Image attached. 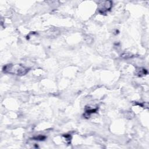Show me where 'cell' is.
Masks as SVG:
<instances>
[{"label":"cell","mask_w":149,"mask_h":149,"mask_svg":"<svg viewBox=\"0 0 149 149\" xmlns=\"http://www.w3.org/2000/svg\"><path fill=\"white\" fill-rule=\"evenodd\" d=\"M29 69L21 65L9 64L4 66L3 71L4 73L9 74L23 76L29 72Z\"/></svg>","instance_id":"cell-1"},{"label":"cell","mask_w":149,"mask_h":149,"mask_svg":"<svg viewBox=\"0 0 149 149\" xmlns=\"http://www.w3.org/2000/svg\"><path fill=\"white\" fill-rule=\"evenodd\" d=\"M112 5V2L111 1H100L98 5V10L101 14H105L109 11Z\"/></svg>","instance_id":"cell-2"},{"label":"cell","mask_w":149,"mask_h":149,"mask_svg":"<svg viewBox=\"0 0 149 149\" xmlns=\"http://www.w3.org/2000/svg\"><path fill=\"white\" fill-rule=\"evenodd\" d=\"M45 136H38L37 137H35L33 138V139L36 140H43L44 139H45Z\"/></svg>","instance_id":"cell-4"},{"label":"cell","mask_w":149,"mask_h":149,"mask_svg":"<svg viewBox=\"0 0 149 149\" xmlns=\"http://www.w3.org/2000/svg\"><path fill=\"white\" fill-rule=\"evenodd\" d=\"M147 73V71L144 68H139V69L137 70V72H136V74L140 76L145 75Z\"/></svg>","instance_id":"cell-3"}]
</instances>
